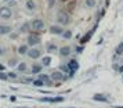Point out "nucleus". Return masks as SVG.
Masks as SVG:
<instances>
[{"instance_id": "1", "label": "nucleus", "mask_w": 123, "mask_h": 108, "mask_svg": "<svg viewBox=\"0 0 123 108\" xmlns=\"http://www.w3.org/2000/svg\"><path fill=\"white\" fill-rule=\"evenodd\" d=\"M55 19H57V24H58V25H62V26L71 24V15H69V13L64 11V10H60V11L57 13Z\"/></svg>"}, {"instance_id": "2", "label": "nucleus", "mask_w": 123, "mask_h": 108, "mask_svg": "<svg viewBox=\"0 0 123 108\" xmlns=\"http://www.w3.org/2000/svg\"><path fill=\"white\" fill-rule=\"evenodd\" d=\"M31 28H32V31L33 32H42V31H44L46 28V24L44 21L42 19V18H35V19H32L31 21Z\"/></svg>"}, {"instance_id": "3", "label": "nucleus", "mask_w": 123, "mask_h": 108, "mask_svg": "<svg viewBox=\"0 0 123 108\" xmlns=\"http://www.w3.org/2000/svg\"><path fill=\"white\" fill-rule=\"evenodd\" d=\"M26 43H28L31 47H36L37 44L42 43V39H40V35L37 32H31L26 38Z\"/></svg>"}, {"instance_id": "4", "label": "nucleus", "mask_w": 123, "mask_h": 108, "mask_svg": "<svg viewBox=\"0 0 123 108\" xmlns=\"http://www.w3.org/2000/svg\"><path fill=\"white\" fill-rule=\"evenodd\" d=\"M12 17V10L8 6H1L0 7V18L3 19H10Z\"/></svg>"}, {"instance_id": "5", "label": "nucleus", "mask_w": 123, "mask_h": 108, "mask_svg": "<svg viewBox=\"0 0 123 108\" xmlns=\"http://www.w3.org/2000/svg\"><path fill=\"white\" fill-rule=\"evenodd\" d=\"M53 82H61V80H67V75L62 74V71H53V74L50 75Z\"/></svg>"}, {"instance_id": "6", "label": "nucleus", "mask_w": 123, "mask_h": 108, "mask_svg": "<svg viewBox=\"0 0 123 108\" xmlns=\"http://www.w3.org/2000/svg\"><path fill=\"white\" fill-rule=\"evenodd\" d=\"M31 60H39L42 57V51L39 49H36V47H32V49H29L28 54H26Z\"/></svg>"}, {"instance_id": "7", "label": "nucleus", "mask_w": 123, "mask_h": 108, "mask_svg": "<svg viewBox=\"0 0 123 108\" xmlns=\"http://www.w3.org/2000/svg\"><path fill=\"white\" fill-rule=\"evenodd\" d=\"M39 101L54 104V102H62L64 101V97H61V96H58V97H43V98H39Z\"/></svg>"}, {"instance_id": "8", "label": "nucleus", "mask_w": 123, "mask_h": 108, "mask_svg": "<svg viewBox=\"0 0 123 108\" xmlns=\"http://www.w3.org/2000/svg\"><path fill=\"white\" fill-rule=\"evenodd\" d=\"M46 51H47L49 54H55L57 51H60V47H58L55 43H53V42H49V43L46 44Z\"/></svg>"}, {"instance_id": "9", "label": "nucleus", "mask_w": 123, "mask_h": 108, "mask_svg": "<svg viewBox=\"0 0 123 108\" xmlns=\"http://www.w3.org/2000/svg\"><path fill=\"white\" fill-rule=\"evenodd\" d=\"M37 79H40L46 86L53 85V79H51L50 75H47V74H39V78H37Z\"/></svg>"}, {"instance_id": "10", "label": "nucleus", "mask_w": 123, "mask_h": 108, "mask_svg": "<svg viewBox=\"0 0 123 108\" xmlns=\"http://www.w3.org/2000/svg\"><path fill=\"white\" fill-rule=\"evenodd\" d=\"M12 32V28L10 25L6 24H0V36H4V35H10Z\"/></svg>"}, {"instance_id": "11", "label": "nucleus", "mask_w": 123, "mask_h": 108, "mask_svg": "<svg viewBox=\"0 0 123 108\" xmlns=\"http://www.w3.org/2000/svg\"><path fill=\"white\" fill-rule=\"evenodd\" d=\"M50 33L51 35H62L64 33V28H62V25H53L50 26Z\"/></svg>"}, {"instance_id": "12", "label": "nucleus", "mask_w": 123, "mask_h": 108, "mask_svg": "<svg viewBox=\"0 0 123 108\" xmlns=\"http://www.w3.org/2000/svg\"><path fill=\"white\" fill-rule=\"evenodd\" d=\"M68 67L71 69V76H72V75H75V72L79 69V63L76 60H71V61L68 63Z\"/></svg>"}, {"instance_id": "13", "label": "nucleus", "mask_w": 123, "mask_h": 108, "mask_svg": "<svg viewBox=\"0 0 123 108\" xmlns=\"http://www.w3.org/2000/svg\"><path fill=\"white\" fill-rule=\"evenodd\" d=\"M42 71H43V65L42 64H33L31 67V74L32 75H39L42 74Z\"/></svg>"}, {"instance_id": "14", "label": "nucleus", "mask_w": 123, "mask_h": 108, "mask_svg": "<svg viewBox=\"0 0 123 108\" xmlns=\"http://www.w3.org/2000/svg\"><path fill=\"white\" fill-rule=\"evenodd\" d=\"M25 7H26V10H29V11H36L37 4H36L35 0H26L25 1Z\"/></svg>"}, {"instance_id": "15", "label": "nucleus", "mask_w": 123, "mask_h": 108, "mask_svg": "<svg viewBox=\"0 0 123 108\" xmlns=\"http://www.w3.org/2000/svg\"><path fill=\"white\" fill-rule=\"evenodd\" d=\"M71 47L69 46H62V47H60V56H62V57H68V56H71Z\"/></svg>"}, {"instance_id": "16", "label": "nucleus", "mask_w": 123, "mask_h": 108, "mask_svg": "<svg viewBox=\"0 0 123 108\" xmlns=\"http://www.w3.org/2000/svg\"><path fill=\"white\" fill-rule=\"evenodd\" d=\"M95 28H97V25H95L94 28H93V29H91V31H90L89 33H86V35H84V36H83V38L80 39V44L83 46V44H86V42H89V40H90V38H91V36H93V33H94Z\"/></svg>"}, {"instance_id": "17", "label": "nucleus", "mask_w": 123, "mask_h": 108, "mask_svg": "<svg viewBox=\"0 0 123 108\" xmlns=\"http://www.w3.org/2000/svg\"><path fill=\"white\" fill-rule=\"evenodd\" d=\"M29 51V44H21L18 47V54H21V56H26Z\"/></svg>"}, {"instance_id": "18", "label": "nucleus", "mask_w": 123, "mask_h": 108, "mask_svg": "<svg viewBox=\"0 0 123 108\" xmlns=\"http://www.w3.org/2000/svg\"><path fill=\"white\" fill-rule=\"evenodd\" d=\"M93 100H94V101H102V102H108L109 101L108 97L104 96V94H94V96H93Z\"/></svg>"}, {"instance_id": "19", "label": "nucleus", "mask_w": 123, "mask_h": 108, "mask_svg": "<svg viewBox=\"0 0 123 108\" xmlns=\"http://www.w3.org/2000/svg\"><path fill=\"white\" fill-rule=\"evenodd\" d=\"M51 57L50 56H44V57H42V65L43 67H50L51 65Z\"/></svg>"}, {"instance_id": "20", "label": "nucleus", "mask_w": 123, "mask_h": 108, "mask_svg": "<svg viewBox=\"0 0 123 108\" xmlns=\"http://www.w3.org/2000/svg\"><path fill=\"white\" fill-rule=\"evenodd\" d=\"M29 29L32 31V28H31V22L24 24L22 26H19V33H26V32H29Z\"/></svg>"}, {"instance_id": "21", "label": "nucleus", "mask_w": 123, "mask_h": 108, "mask_svg": "<svg viewBox=\"0 0 123 108\" xmlns=\"http://www.w3.org/2000/svg\"><path fill=\"white\" fill-rule=\"evenodd\" d=\"M26 69H28V64L26 63H19L17 65V71L18 72H22L24 74V72H26Z\"/></svg>"}, {"instance_id": "22", "label": "nucleus", "mask_w": 123, "mask_h": 108, "mask_svg": "<svg viewBox=\"0 0 123 108\" xmlns=\"http://www.w3.org/2000/svg\"><path fill=\"white\" fill-rule=\"evenodd\" d=\"M84 4L89 7V8H93L97 4V0H84Z\"/></svg>"}, {"instance_id": "23", "label": "nucleus", "mask_w": 123, "mask_h": 108, "mask_svg": "<svg viewBox=\"0 0 123 108\" xmlns=\"http://www.w3.org/2000/svg\"><path fill=\"white\" fill-rule=\"evenodd\" d=\"M60 71H62V72H65V74L71 75V69H69V67H68V64H62L61 67H60Z\"/></svg>"}, {"instance_id": "24", "label": "nucleus", "mask_w": 123, "mask_h": 108, "mask_svg": "<svg viewBox=\"0 0 123 108\" xmlns=\"http://www.w3.org/2000/svg\"><path fill=\"white\" fill-rule=\"evenodd\" d=\"M61 36L64 38V39H71V38L73 36V33H72V31H64V33H62Z\"/></svg>"}, {"instance_id": "25", "label": "nucleus", "mask_w": 123, "mask_h": 108, "mask_svg": "<svg viewBox=\"0 0 123 108\" xmlns=\"http://www.w3.org/2000/svg\"><path fill=\"white\" fill-rule=\"evenodd\" d=\"M18 60L17 58H11V60H8V65H10V67H15V65H18Z\"/></svg>"}, {"instance_id": "26", "label": "nucleus", "mask_w": 123, "mask_h": 108, "mask_svg": "<svg viewBox=\"0 0 123 108\" xmlns=\"http://www.w3.org/2000/svg\"><path fill=\"white\" fill-rule=\"evenodd\" d=\"M116 54H119V56L123 54V43H120V44L116 47Z\"/></svg>"}, {"instance_id": "27", "label": "nucleus", "mask_w": 123, "mask_h": 108, "mask_svg": "<svg viewBox=\"0 0 123 108\" xmlns=\"http://www.w3.org/2000/svg\"><path fill=\"white\" fill-rule=\"evenodd\" d=\"M0 80H8V75L4 74L3 71H0Z\"/></svg>"}, {"instance_id": "28", "label": "nucleus", "mask_w": 123, "mask_h": 108, "mask_svg": "<svg viewBox=\"0 0 123 108\" xmlns=\"http://www.w3.org/2000/svg\"><path fill=\"white\" fill-rule=\"evenodd\" d=\"M32 83H33L35 86H44V83L42 82L40 79H36V80H32Z\"/></svg>"}, {"instance_id": "29", "label": "nucleus", "mask_w": 123, "mask_h": 108, "mask_svg": "<svg viewBox=\"0 0 123 108\" xmlns=\"http://www.w3.org/2000/svg\"><path fill=\"white\" fill-rule=\"evenodd\" d=\"M7 6L10 7V8H11V7H15L17 6V1H15V0H10V1H7Z\"/></svg>"}, {"instance_id": "30", "label": "nucleus", "mask_w": 123, "mask_h": 108, "mask_svg": "<svg viewBox=\"0 0 123 108\" xmlns=\"http://www.w3.org/2000/svg\"><path fill=\"white\" fill-rule=\"evenodd\" d=\"M8 79H17V74L15 72H8Z\"/></svg>"}, {"instance_id": "31", "label": "nucleus", "mask_w": 123, "mask_h": 108, "mask_svg": "<svg viewBox=\"0 0 123 108\" xmlns=\"http://www.w3.org/2000/svg\"><path fill=\"white\" fill-rule=\"evenodd\" d=\"M10 101H12V102L17 101V97H15V96H11V97H10Z\"/></svg>"}, {"instance_id": "32", "label": "nucleus", "mask_w": 123, "mask_h": 108, "mask_svg": "<svg viewBox=\"0 0 123 108\" xmlns=\"http://www.w3.org/2000/svg\"><path fill=\"white\" fill-rule=\"evenodd\" d=\"M76 51H78V53H82V51H83V47H82V46H80V47H78V49H76Z\"/></svg>"}, {"instance_id": "33", "label": "nucleus", "mask_w": 123, "mask_h": 108, "mask_svg": "<svg viewBox=\"0 0 123 108\" xmlns=\"http://www.w3.org/2000/svg\"><path fill=\"white\" fill-rule=\"evenodd\" d=\"M0 56H4V50H3L1 47H0Z\"/></svg>"}, {"instance_id": "34", "label": "nucleus", "mask_w": 123, "mask_h": 108, "mask_svg": "<svg viewBox=\"0 0 123 108\" xmlns=\"http://www.w3.org/2000/svg\"><path fill=\"white\" fill-rule=\"evenodd\" d=\"M0 71H4V65L3 64H0Z\"/></svg>"}, {"instance_id": "35", "label": "nucleus", "mask_w": 123, "mask_h": 108, "mask_svg": "<svg viewBox=\"0 0 123 108\" xmlns=\"http://www.w3.org/2000/svg\"><path fill=\"white\" fill-rule=\"evenodd\" d=\"M119 72H123V65L122 67H119Z\"/></svg>"}, {"instance_id": "36", "label": "nucleus", "mask_w": 123, "mask_h": 108, "mask_svg": "<svg viewBox=\"0 0 123 108\" xmlns=\"http://www.w3.org/2000/svg\"><path fill=\"white\" fill-rule=\"evenodd\" d=\"M3 1H10V0H3Z\"/></svg>"}, {"instance_id": "37", "label": "nucleus", "mask_w": 123, "mask_h": 108, "mask_svg": "<svg viewBox=\"0 0 123 108\" xmlns=\"http://www.w3.org/2000/svg\"><path fill=\"white\" fill-rule=\"evenodd\" d=\"M122 80H123V75H122Z\"/></svg>"}]
</instances>
